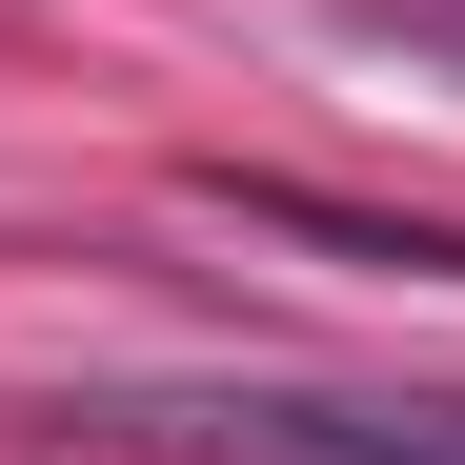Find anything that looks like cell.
Listing matches in <instances>:
<instances>
[{
  "mask_svg": "<svg viewBox=\"0 0 465 465\" xmlns=\"http://www.w3.org/2000/svg\"><path fill=\"white\" fill-rule=\"evenodd\" d=\"M384 21H405V41H445V61H465V0H384Z\"/></svg>",
  "mask_w": 465,
  "mask_h": 465,
  "instance_id": "obj_1",
  "label": "cell"
}]
</instances>
